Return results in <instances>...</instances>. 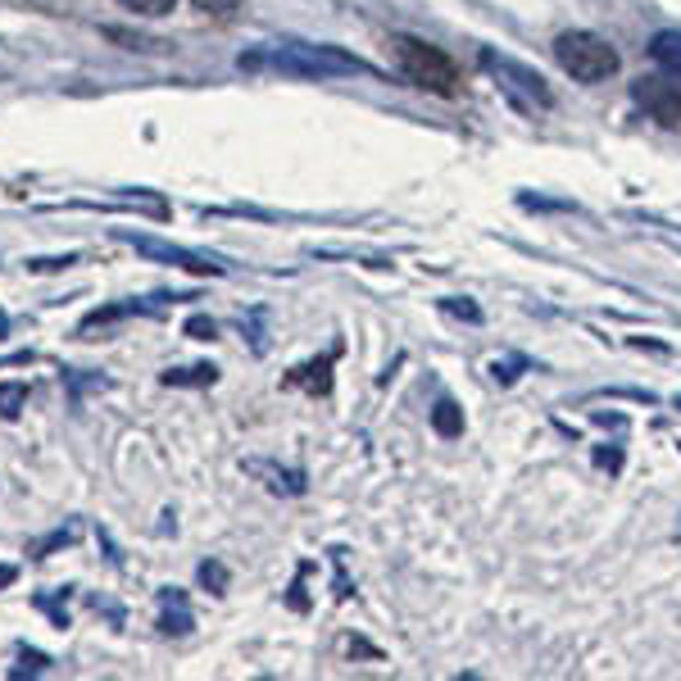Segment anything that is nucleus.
Wrapping results in <instances>:
<instances>
[{
  "label": "nucleus",
  "instance_id": "obj_5",
  "mask_svg": "<svg viewBox=\"0 0 681 681\" xmlns=\"http://www.w3.org/2000/svg\"><path fill=\"white\" fill-rule=\"evenodd\" d=\"M114 237L123 241V246H132L137 255H146V259H159V264H173V268H187V273H227V264L223 259H214V255H196V250H187V246H173V241H159V237H141V232H114Z\"/></svg>",
  "mask_w": 681,
  "mask_h": 681
},
{
  "label": "nucleus",
  "instance_id": "obj_4",
  "mask_svg": "<svg viewBox=\"0 0 681 681\" xmlns=\"http://www.w3.org/2000/svg\"><path fill=\"white\" fill-rule=\"evenodd\" d=\"M554 60H559V69L573 82H582V87H600V82H609L613 73L622 69V55L591 28L559 32V37H554Z\"/></svg>",
  "mask_w": 681,
  "mask_h": 681
},
{
  "label": "nucleus",
  "instance_id": "obj_1",
  "mask_svg": "<svg viewBox=\"0 0 681 681\" xmlns=\"http://www.w3.org/2000/svg\"><path fill=\"white\" fill-rule=\"evenodd\" d=\"M237 64L241 69H277V73H287V78H305V82L373 73V64H364L359 55H350L341 46H327V41H277V46L241 55Z\"/></svg>",
  "mask_w": 681,
  "mask_h": 681
},
{
  "label": "nucleus",
  "instance_id": "obj_8",
  "mask_svg": "<svg viewBox=\"0 0 681 681\" xmlns=\"http://www.w3.org/2000/svg\"><path fill=\"white\" fill-rule=\"evenodd\" d=\"M650 60L659 64L668 78L681 82V32H654L650 41Z\"/></svg>",
  "mask_w": 681,
  "mask_h": 681
},
{
  "label": "nucleus",
  "instance_id": "obj_16",
  "mask_svg": "<svg viewBox=\"0 0 681 681\" xmlns=\"http://www.w3.org/2000/svg\"><path fill=\"white\" fill-rule=\"evenodd\" d=\"M187 336H191V341H214L218 323H214V318H205V314H196V318H187Z\"/></svg>",
  "mask_w": 681,
  "mask_h": 681
},
{
  "label": "nucleus",
  "instance_id": "obj_7",
  "mask_svg": "<svg viewBox=\"0 0 681 681\" xmlns=\"http://www.w3.org/2000/svg\"><path fill=\"white\" fill-rule=\"evenodd\" d=\"M191 627H196V618H191V609H187V591L164 586V591H159V632L164 636H187Z\"/></svg>",
  "mask_w": 681,
  "mask_h": 681
},
{
  "label": "nucleus",
  "instance_id": "obj_22",
  "mask_svg": "<svg viewBox=\"0 0 681 681\" xmlns=\"http://www.w3.org/2000/svg\"><path fill=\"white\" fill-rule=\"evenodd\" d=\"M5 327H10V318H5V314H0V336H5Z\"/></svg>",
  "mask_w": 681,
  "mask_h": 681
},
{
  "label": "nucleus",
  "instance_id": "obj_19",
  "mask_svg": "<svg viewBox=\"0 0 681 681\" xmlns=\"http://www.w3.org/2000/svg\"><path fill=\"white\" fill-rule=\"evenodd\" d=\"M595 464L613 468V473H618V468H622V450H600V454H595Z\"/></svg>",
  "mask_w": 681,
  "mask_h": 681
},
{
  "label": "nucleus",
  "instance_id": "obj_9",
  "mask_svg": "<svg viewBox=\"0 0 681 681\" xmlns=\"http://www.w3.org/2000/svg\"><path fill=\"white\" fill-rule=\"evenodd\" d=\"M432 427H436V436H445V441L464 436V409L454 405L450 395H441V400H436V409H432Z\"/></svg>",
  "mask_w": 681,
  "mask_h": 681
},
{
  "label": "nucleus",
  "instance_id": "obj_18",
  "mask_svg": "<svg viewBox=\"0 0 681 681\" xmlns=\"http://www.w3.org/2000/svg\"><path fill=\"white\" fill-rule=\"evenodd\" d=\"M69 264H78V255H64V259H28L32 273H46V268H69Z\"/></svg>",
  "mask_w": 681,
  "mask_h": 681
},
{
  "label": "nucleus",
  "instance_id": "obj_17",
  "mask_svg": "<svg viewBox=\"0 0 681 681\" xmlns=\"http://www.w3.org/2000/svg\"><path fill=\"white\" fill-rule=\"evenodd\" d=\"M441 309H445V314H459V318H468V323H482V309H477V305H468V300H441Z\"/></svg>",
  "mask_w": 681,
  "mask_h": 681
},
{
  "label": "nucleus",
  "instance_id": "obj_11",
  "mask_svg": "<svg viewBox=\"0 0 681 681\" xmlns=\"http://www.w3.org/2000/svg\"><path fill=\"white\" fill-rule=\"evenodd\" d=\"M164 386H214L218 382V368L214 364H191V368H168L159 377Z\"/></svg>",
  "mask_w": 681,
  "mask_h": 681
},
{
  "label": "nucleus",
  "instance_id": "obj_2",
  "mask_svg": "<svg viewBox=\"0 0 681 681\" xmlns=\"http://www.w3.org/2000/svg\"><path fill=\"white\" fill-rule=\"evenodd\" d=\"M386 46H391V60L409 87L427 91V96H441V100L464 96V73H459V64L441 46H432L423 37H409V32H395Z\"/></svg>",
  "mask_w": 681,
  "mask_h": 681
},
{
  "label": "nucleus",
  "instance_id": "obj_13",
  "mask_svg": "<svg viewBox=\"0 0 681 681\" xmlns=\"http://www.w3.org/2000/svg\"><path fill=\"white\" fill-rule=\"evenodd\" d=\"M128 14H137V19H164V14H173V5L178 0H119Z\"/></svg>",
  "mask_w": 681,
  "mask_h": 681
},
{
  "label": "nucleus",
  "instance_id": "obj_15",
  "mask_svg": "<svg viewBox=\"0 0 681 681\" xmlns=\"http://www.w3.org/2000/svg\"><path fill=\"white\" fill-rule=\"evenodd\" d=\"M200 14H214V19H232V14L246 5V0H191Z\"/></svg>",
  "mask_w": 681,
  "mask_h": 681
},
{
  "label": "nucleus",
  "instance_id": "obj_23",
  "mask_svg": "<svg viewBox=\"0 0 681 681\" xmlns=\"http://www.w3.org/2000/svg\"><path fill=\"white\" fill-rule=\"evenodd\" d=\"M677 405H681V400H677Z\"/></svg>",
  "mask_w": 681,
  "mask_h": 681
},
{
  "label": "nucleus",
  "instance_id": "obj_20",
  "mask_svg": "<svg viewBox=\"0 0 681 681\" xmlns=\"http://www.w3.org/2000/svg\"><path fill=\"white\" fill-rule=\"evenodd\" d=\"M23 663H28V668H32V672H46V668H50V659H46V654L28 650V645H23Z\"/></svg>",
  "mask_w": 681,
  "mask_h": 681
},
{
  "label": "nucleus",
  "instance_id": "obj_10",
  "mask_svg": "<svg viewBox=\"0 0 681 681\" xmlns=\"http://www.w3.org/2000/svg\"><path fill=\"white\" fill-rule=\"evenodd\" d=\"M246 468H250V473L273 477V482H268V491H282V495H300V491H305V473H296V468H287V473H282V468L259 464V459H250Z\"/></svg>",
  "mask_w": 681,
  "mask_h": 681
},
{
  "label": "nucleus",
  "instance_id": "obj_14",
  "mask_svg": "<svg viewBox=\"0 0 681 681\" xmlns=\"http://www.w3.org/2000/svg\"><path fill=\"white\" fill-rule=\"evenodd\" d=\"M200 586H209V591H214V595H223L227 591V568H223V563H200Z\"/></svg>",
  "mask_w": 681,
  "mask_h": 681
},
{
  "label": "nucleus",
  "instance_id": "obj_12",
  "mask_svg": "<svg viewBox=\"0 0 681 681\" xmlns=\"http://www.w3.org/2000/svg\"><path fill=\"white\" fill-rule=\"evenodd\" d=\"M28 409V382H0V418H19Z\"/></svg>",
  "mask_w": 681,
  "mask_h": 681
},
{
  "label": "nucleus",
  "instance_id": "obj_21",
  "mask_svg": "<svg viewBox=\"0 0 681 681\" xmlns=\"http://www.w3.org/2000/svg\"><path fill=\"white\" fill-rule=\"evenodd\" d=\"M14 577H19V573H14L10 563H0V586H10V582H14Z\"/></svg>",
  "mask_w": 681,
  "mask_h": 681
},
{
  "label": "nucleus",
  "instance_id": "obj_6",
  "mask_svg": "<svg viewBox=\"0 0 681 681\" xmlns=\"http://www.w3.org/2000/svg\"><path fill=\"white\" fill-rule=\"evenodd\" d=\"M632 100L659 119L663 128H681V82L677 78H641L632 82Z\"/></svg>",
  "mask_w": 681,
  "mask_h": 681
},
{
  "label": "nucleus",
  "instance_id": "obj_3",
  "mask_svg": "<svg viewBox=\"0 0 681 681\" xmlns=\"http://www.w3.org/2000/svg\"><path fill=\"white\" fill-rule=\"evenodd\" d=\"M477 64H482V73L500 87V96L509 100L523 119H536V114H550L554 109L550 82H545L532 64L514 60V55H504V50H491V46L477 50Z\"/></svg>",
  "mask_w": 681,
  "mask_h": 681
}]
</instances>
